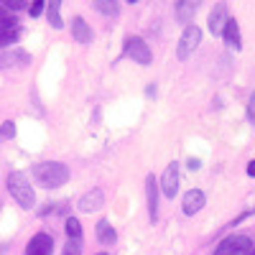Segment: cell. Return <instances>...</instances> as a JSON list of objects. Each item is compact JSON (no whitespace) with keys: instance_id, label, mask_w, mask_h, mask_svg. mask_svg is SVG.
<instances>
[{"instance_id":"1","label":"cell","mask_w":255,"mask_h":255,"mask_svg":"<svg viewBox=\"0 0 255 255\" xmlns=\"http://www.w3.org/2000/svg\"><path fill=\"white\" fill-rule=\"evenodd\" d=\"M33 179L44 189H59L69 181V168L59 161H44V163H36Z\"/></svg>"},{"instance_id":"2","label":"cell","mask_w":255,"mask_h":255,"mask_svg":"<svg viewBox=\"0 0 255 255\" xmlns=\"http://www.w3.org/2000/svg\"><path fill=\"white\" fill-rule=\"evenodd\" d=\"M5 184H8V191H10V197L23 207V209H31L33 204H36V194H33V186H31V181L20 174V171H13V174H8V179H5Z\"/></svg>"},{"instance_id":"3","label":"cell","mask_w":255,"mask_h":255,"mask_svg":"<svg viewBox=\"0 0 255 255\" xmlns=\"http://www.w3.org/2000/svg\"><path fill=\"white\" fill-rule=\"evenodd\" d=\"M250 248L253 240L248 235H230L215 248V255H248Z\"/></svg>"},{"instance_id":"4","label":"cell","mask_w":255,"mask_h":255,"mask_svg":"<svg viewBox=\"0 0 255 255\" xmlns=\"http://www.w3.org/2000/svg\"><path fill=\"white\" fill-rule=\"evenodd\" d=\"M199 41H202V31L197 26H186L181 38H179V46H176V56L179 61H186L191 54H194V49L199 46Z\"/></svg>"},{"instance_id":"5","label":"cell","mask_w":255,"mask_h":255,"mask_svg":"<svg viewBox=\"0 0 255 255\" xmlns=\"http://www.w3.org/2000/svg\"><path fill=\"white\" fill-rule=\"evenodd\" d=\"M125 51H128V56H130L133 61H138V64H143V67H148L151 64V49H148V44L143 38H138V36H128L125 38Z\"/></svg>"},{"instance_id":"6","label":"cell","mask_w":255,"mask_h":255,"mask_svg":"<svg viewBox=\"0 0 255 255\" xmlns=\"http://www.w3.org/2000/svg\"><path fill=\"white\" fill-rule=\"evenodd\" d=\"M158 189L168 199L176 197V191H179V163H168L166 166V171H163V176L158 181Z\"/></svg>"},{"instance_id":"7","label":"cell","mask_w":255,"mask_h":255,"mask_svg":"<svg viewBox=\"0 0 255 255\" xmlns=\"http://www.w3.org/2000/svg\"><path fill=\"white\" fill-rule=\"evenodd\" d=\"M51 253H54V238L46 235V232H38L28 240L26 255H51Z\"/></svg>"},{"instance_id":"8","label":"cell","mask_w":255,"mask_h":255,"mask_svg":"<svg viewBox=\"0 0 255 255\" xmlns=\"http://www.w3.org/2000/svg\"><path fill=\"white\" fill-rule=\"evenodd\" d=\"M227 20H230L227 5H225V3L215 5V10L209 13V31L215 33V36H222V33H225V26H227Z\"/></svg>"},{"instance_id":"9","label":"cell","mask_w":255,"mask_h":255,"mask_svg":"<svg viewBox=\"0 0 255 255\" xmlns=\"http://www.w3.org/2000/svg\"><path fill=\"white\" fill-rule=\"evenodd\" d=\"M145 197H148V215L151 220L158 217V181L153 176L145 179Z\"/></svg>"},{"instance_id":"10","label":"cell","mask_w":255,"mask_h":255,"mask_svg":"<svg viewBox=\"0 0 255 255\" xmlns=\"http://www.w3.org/2000/svg\"><path fill=\"white\" fill-rule=\"evenodd\" d=\"M72 36H74V41H79V44H90L92 41V28L87 26V20H84L82 15L72 18Z\"/></svg>"},{"instance_id":"11","label":"cell","mask_w":255,"mask_h":255,"mask_svg":"<svg viewBox=\"0 0 255 255\" xmlns=\"http://www.w3.org/2000/svg\"><path fill=\"white\" fill-rule=\"evenodd\" d=\"M102 204H105L102 189H92V191H87V194L79 199V209H82V212H95V209H100Z\"/></svg>"},{"instance_id":"12","label":"cell","mask_w":255,"mask_h":255,"mask_svg":"<svg viewBox=\"0 0 255 255\" xmlns=\"http://www.w3.org/2000/svg\"><path fill=\"white\" fill-rule=\"evenodd\" d=\"M202 207H204V191H199V189L186 191V197H184V215H197Z\"/></svg>"},{"instance_id":"13","label":"cell","mask_w":255,"mask_h":255,"mask_svg":"<svg viewBox=\"0 0 255 255\" xmlns=\"http://www.w3.org/2000/svg\"><path fill=\"white\" fill-rule=\"evenodd\" d=\"M222 36H225V41H227L230 49H235V51L243 49V44H240V26H238L235 18L227 20V26H225V33H222Z\"/></svg>"},{"instance_id":"14","label":"cell","mask_w":255,"mask_h":255,"mask_svg":"<svg viewBox=\"0 0 255 255\" xmlns=\"http://www.w3.org/2000/svg\"><path fill=\"white\" fill-rule=\"evenodd\" d=\"M28 54L26 51H20V49H15L13 54H3L0 56V69H5V67H23V64H28Z\"/></svg>"},{"instance_id":"15","label":"cell","mask_w":255,"mask_h":255,"mask_svg":"<svg viewBox=\"0 0 255 255\" xmlns=\"http://www.w3.org/2000/svg\"><path fill=\"white\" fill-rule=\"evenodd\" d=\"M97 240H100L102 245H113V243L118 240L115 230H113V225H110L108 220H100V222H97Z\"/></svg>"},{"instance_id":"16","label":"cell","mask_w":255,"mask_h":255,"mask_svg":"<svg viewBox=\"0 0 255 255\" xmlns=\"http://www.w3.org/2000/svg\"><path fill=\"white\" fill-rule=\"evenodd\" d=\"M46 15H49V23H51L54 28H61V26H64V20H61V3H59V0H51V3H49Z\"/></svg>"},{"instance_id":"17","label":"cell","mask_w":255,"mask_h":255,"mask_svg":"<svg viewBox=\"0 0 255 255\" xmlns=\"http://www.w3.org/2000/svg\"><path fill=\"white\" fill-rule=\"evenodd\" d=\"M194 13H197V3H176V15L181 23H189Z\"/></svg>"},{"instance_id":"18","label":"cell","mask_w":255,"mask_h":255,"mask_svg":"<svg viewBox=\"0 0 255 255\" xmlns=\"http://www.w3.org/2000/svg\"><path fill=\"white\" fill-rule=\"evenodd\" d=\"M18 23H15V18L13 13H5V8L0 5V33H5V31H15Z\"/></svg>"},{"instance_id":"19","label":"cell","mask_w":255,"mask_h":255,"mask_svg":"<svg viewBox=\"0 0 255 255\" xmlns=\"http://www.w3.org/2000/svg\"><path fill=\"white\" fill-rule=\"evenodd\" d=\"M64 230H67V238L69 240H82V225H79V220L69 217L67 222H64Z\"/></svg>"},{"instance_id":"20","label":"cell","mask_w":255,"mask_h":255,"mask_svg":"<svg viewBox=\"0 0 255 255\" xmlns=\"http://www.w3.org/2000/svg\"><path fill=\"white\" fill-rule=\"evenodd\" d=\"M95 8L105 15H118L120 13V5L118 3H110V0H95Z\"/></svg>"},{"instance_id":"21","label":"cell","mask_w":255,"mask_h":255,"mask_svg":"<svg viewBox=\"0 0 255 255\" xmlns=\"http://www.w3.org/2000/svg\"><path fill=\"white\" fill-rule=\"evenodd\" d=\"M18 36H20V31H18V28H15V31H5V33H0V49H3V46H10V44H15Z\"/></svg>"},{"instance_id":"22","label":"cell","mask_w":255,"mask_h":255,"mask_svg":"<svg viewBox=\"0 0 255 255\" xmlns=\"http://www.w3.org/2000/svg\"><path fill=\"white\" fill-rule=\"evenodd\" d=\"M64 255H82V243L79 240H69L64 245Z\"/></svg>"},{"instance_id":"23","label":"cell","mask_w":255,"mask_h":255,"mask_svg":"<svg viewBox=\"0 0 255 255\" xmlns=\"http://www.w3.org/2000/svg\"><path fill=\"white\" fill-rule=\"evenodd\" d=\"M13 135H15V125L10 120L0 125V138H13Z\"/></svg>"},{"instance_id":"24","label":"cell","mask_w":255,"mask_h":255,"mask_svg":"<svg viewBox=\"0 0 255 255\" xmlns=\"http://www.w3.org/2000/svg\"><path fill=\"white\" fill-rule=\"evenodd\" d=\"M3 8H8V10H20V8H26V3H23V0H5Z\"/></svg>"},{"instance_id":"25","label":"cell","mask_w":255,"mask_h":255,"mask_svg":"<svg viewBox=\"0 0 255 255\" xmlns=\"http://www.w3.org/2000/svg\"><path fill=\"white\" fill-rule=\"evenodd\" d=\"M28 10H31V15H41V10H44V3H41V0H38V3H33V5L28 8Z\"/></svg>"},{"instance_id":"26","label":"cell","mask_w":255,"mask_h":255,"mask_svg":"<svg viewBox=\"0 0 255 255\" xmlns=\"http://www.w3.org/2000/svg\"><path fill=\"white\" fill-rule=\"evenodd\" d=\"M248 115L255 120V95H253V97H250V102H248Z\"/></svg>"},{"instance_id":"27","label":"cell","mask_w":255,"mask_h":255,"mask_svg":"<svg viewBox=\"0 0 255 255\" xmlns=\"http://www.w3.org/2000/svg\"><path fill=\"white\" fill-rule=\"evenodd\" d=\"M199 166H202V163H199L197 158H191V161H189V168H191V171H194V168H199Z\"/></svg>"},{"instance_id":"28","label":"cell","mask_w":255,"mask_h":255,"mask_svg":"<svg viewBox=\"0 0 255 255\" xmlns=\"http://www.w3.org/2000/svg\"><path fill=\"white\" fill-rule=\"evenodd\" d=\"M248 174H250V176H255V161H250V163H248Z\"/></svg>"},{"instance_id":"29","label":"cell","mask_w":255,"mask_h":255,"mask_svg":"<svg viewBox=\"0 0 255 255\" xmlns=\"http://www.w3.org/2000/svg\"><path fill=\"white\" fill-rule=\"evenodd\" d=\"M248 255H255V245H253V248H250V253H248Z\"/></svg>"},{"instance_id":"30","label":"cell","mask_w":255,"mask_h":255,"mask_svg":"<svg viewBox=\"0 0 255 255\" xmlns=\"http://www.w3.org/2000/svg\"><path fill=\"white\" fill-rule=\"evenodd\" d=\"M97 255H108V253H97Z\"/></svg>"}]
</instances>
